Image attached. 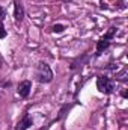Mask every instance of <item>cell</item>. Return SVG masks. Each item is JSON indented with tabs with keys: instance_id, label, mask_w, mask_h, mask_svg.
I'll return each mask as SVG.
<instances>
[{
	"instance_id": "6da1fadb",
	"label": "cell",
	"mask_w": 128,
	"mask_h": 130,
	"mask_svg": "<svg viewBox=\"0 0 128 130\" xmlns=\"http://www.w3.org/2000/svg\"><path fill=\"white\" fill-rule=\"evenodd\" d=\"M35 77L38 82L41 83H48L53 80V71L50 68V65L45 62H39L36 65V71H35Z\"/></svg>"
},
{
	"instance_id": "5b68a950",
	"label": "cell",
	"mask_w": 128,
	"mask_h": 130,
	"mask_svg": "<svg viewBox=\"0 0 128 130\" xmlns=\"http://www.w3.org/2000/svg\"><path fill=\"white\" fill-rule=\"evenodd\" d=\"M32 124H33L32 120H30L29 117H24V118H23V120L15 126V130H26V129H29Z\"/></svg>"
},
{
	"instance_id": "30bf717a",
	"label": "cell",
	"mask_w": 128,
	"mask_h": 130,
	"mask_svg": "<svg viewBox=\"0 0 128 130\" xmlns=\"http://www.w3.org/2000/svg\"><path fill=\"white\" fill-rule=\"evenodd\" d=\"M5 17H6V11H5V8H2V6H0V20L3 21V18H5Z\"/></svg>"
},
{
	"instance_id": "52a82bcc",
	"label": "cell",
	"mask_w": 128,
	"mask_h": 130,
	"mask_svg": "<svg viewBox=\"0 0 128 130\" xmlns=\"http://www.w3.org/2000/svg\"><path fill=\"white\" fill-rule=\"evenodd\" d=\"M127 68H124L122 70V73H119V74H116V79H119V80H125L127 79Z\"/></svg>"
},
{
	"instance_id": "ba28073f",
	"label": "cell",
	"mask_w": 128,
	"mask_h": 130,
	"mask_svg": "<svg viewBox=\"0 0 128 130\" xmlns=\"http://www.w3.org/2000/svg\"><path fill=\"white\" fill-rule=\"evenodd\" d=\"M63 29H65V26H62V24H54L53 26V32L60 33V32H63Z\"/></svg>"
},
{
	"instance_id": "8992f818",
	"label": "cell",
	"mask_w": 128,
	"mask_h": 130,
	"mask_svg": "<svg viewBox=\"0 0 128 130\" xmlns=\"http://www.w3.org/2000/svg\"><path fill=\"white\" fill-rule=\"evenodd\" d=\"M109 45H110V41L104 36L102 39H99V41H98V44H96V52H98V53H101V52H102V50H105Z\"/></svg>"
},
{
	"instance_id": "7a4b0ae2",
	"label": "cell",
	"mask_w": 128,
	"mask_h": 130,
	"mask_svg": "<svg viewBox=\"0 0 128 130\" xmlns=\"http://www.w3.org/2000/svg\"><path fill=\"white\" fill-rule=\"evenodd\" d=\"M96 88L99 92H104V94H112L113 89H115V83L112 79L105 77V76H99L96 79Z\"/></svg>"
},
{
	"instance_id": "277c9868",
	"label": "cell",
	"mask_w": 128,
	"mask_h": 130,
	"mask_svg": "<svg viewBox=\"0 0 128 130\" xmlns=\"http://www.w3.org/2000/svg\"><path fill=\"white\" fill-rule=\"evenodd\" d=\"M14 17H15V20H17V21H21V20H23V17H24L23 6H21V3H20L18 0H15V2H14Z\"/></svg>"
},
{
	"instance_id": "3957f363",
	"label": "cell",
	"mask_w": 128,
	"mask_h": 130,
	"mask_svg": "<svg viewBox=\"0 0 128 130\" xmlns=\"http://www.w3.org/2000/svg\"><path fill=\"white\" fill-rule=\"evenodd\" d=\"M30 89H32V83L29 80H24V82H21L18 85V94L21 97H27L30 94Z\"/></svg>"
},
{
	"instance_id": "9c48e42d",
	"label": "cell",
	"mask_w": 128,
	"mask_h": 130,
	"mask_svg": "<svg viewBox=\"0 0 128 130\" xmlns=\"http://www.w3.org/2000/svg\"><path fill=\"white\" fill-rule=\"evenodd\" d=\"M5 36H6V29H5V26L0 20V38H5Z\"/></svg>"
}]
</instances>
